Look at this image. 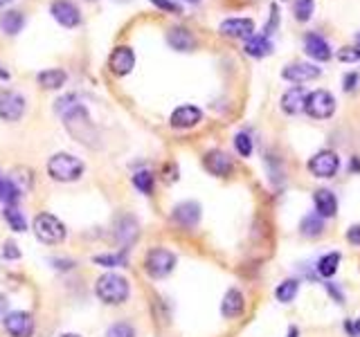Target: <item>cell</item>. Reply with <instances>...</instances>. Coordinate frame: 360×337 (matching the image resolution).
Listing matches in <instances>:
<instances>
[{"label":"cell","mask_w":360,"mask_h":337,"mask_svg":"<svg viewBox=\"0 0 360 337\" xmlns=\"http://www.w3.org/2000/svg\"><path fill=\"white\" fill-rule=\"evenodd\" d=\"M93 263L102 265V268H117V265H124L126 257L122 254H99V257H93Z\"/></svg>","instance_id":"obj_32"},{"label":"cell","mask_w":360,"mask_h":337,"mask_svg":"<svg viewBox=\"0 0 360 337\" xmlns=\"http://www.w3.org/2000/svg\"><path fill=\"white\" fill-rule=\"evenodd\" d=\"M61 117H63L66 128L70 130V135L77 137V140L82 142V144H86V147H95V144H97V130H95V124L90 121L86 108H84L82 104H79V101H77L75 106H70L66 112H61Z\"/></svg>","instance_id":"obj_1"},{"label":"cell","mask_w":360,"mask_h":337,"mask_svg":"<svg viewBox=\"0 0 360 337\" xmlns=\"http://www.w3.org/2000/svg\"><path fill=\"white\" fill-rule=\"evenodd\" d=\"M304 50H306V54L315 59L317 63H324V61L331 59V47H329L327 40L320 36V34H306L304 38Z\"/></svg>","instance_id":"obj_17"},{"label":"cell","mask_w":360,"mask_h":337,"mask_svg":"<svg viewBox=\"0 0 360 337\" xmlns=\"http://www.w3.org/2000/svg\"><path fill=\"white\" fill-rule=\"evenodd\" d=\"M356 333L360 335V320H358V324H356Z\"/></svg>","instance_id":"obj_47"},{"label":"cell","mask_w":360,"mask_h":337,"mask_svg":"<svg viewBox=\"0 0 360 337\" xmlns=\"http://www.w3.org/2000/svg\"><path fill=\"white\" fill-rule=\"evenodd\" d=\"M61 337H82V335H75V333H66V335H61Z\"/></svg>","instance_id":"obj_45"},{"label":"cell","mask_w":360,"mask_h":337,"mask_svg":"<svg viewBox=\"0 0 360 337\" xmlns=\"http://www.w3.org/2000/svg\"><path fill=\"white\" fill-rule=\"evenodd\" d=\"M66 79H68V75L63 73V70H59V68L43 70V73L36 77L38 86L45 88V90H57V88H61V86L66 84Z\"/></svg>","instance_id":"obj_23"},{"label":"cell","mask_w":360,"mask_h":337,"mask_svg":"<svg viewBox=\"0 0 360 337\" xmlns=\"http://www.w3.org/2000/svg\"><path fill=\"white\" fill-rule=\"evenodd\" d=\"M313 9H315V0H295V18L299 20V23L311 20Z\"/></svg>","instance_id":"obj_31"},{"label":"cell","mask_w":360,"mask_h":337,"mask_svg":"<svg viewBox=\"0 0 360 337\" xmlns=\"http://www.w3.org/2000/svg\"><path fill=\"white\" fill-rule=\"evenodd\" d=\"M25 112V99L14 93V90L3 88L0 90V119L5 121H18Z\"/></svg>","instance_id":"obj_9"},{"label":"cell","mask_w":360,"mask_h":337,"mask_svg":"<svg viewBox=\"0 0 360 337\" xmlns=\"http://www.w3.org/2000/svg\"><path fill=\"white\" fill-rule=\"evenodd\" d=\"M135 66V54L128 45H119L115 47L111 57H108V68L115 77H126Z\"/></svg>","instance_id":"obj_10"},{"label":"cell","mask_w":360,"mask_h":337,"mask_svg":"<svg viewBox=\"0 0 360 337\" xmlns=\"http://www.w3.org/2000/svg\"><path fill=\"white\" fill-rule=\"evenodd\" d=\"M340 169V160L333 151H317L315 156L308 160V171L313 173L315 178H333Z\"/></svg>","instance_id":"obj_8"},{"label":"cell","mask_w":360,"mask_h":337,"mask_svg":"<svg viewBox=\"0 0 360 337\" xmlns=\"http://www.w3.org/2000/svg\"><path fill=\"white\" fill-rule=\"evenodd\" d=\"M203 162H205V169L212 173V176H218V178H227L230 173H232V169H234L232 158H230L227 153L218 151V149L209 151Z\"/></svg>","instance_id":"obj_12"},{"label":"cell","mask_w":360,"mask_h":337,"mask_svg":"<svg viewBox=\"0 0 360 337\" xmlns=\"http://www.w3.org/2000/svg\"><path fill=\"white\" fill-rule=\"evenodd\" d=\"M243 306H246L243 294L239 292L237 288H230V290L225 292V297H223V304H221V313H223V317H227V320L239 317V315L243 313Z\"/></svg>","instance_id":"obj_21"},{"label":"cell","mask_w":360,"mask_h":337,"mask_svg":"<svg viewBox=\"0 0 360 337\" xmlns=\"http://www.w3.org/2000/svg\"><path fill=\"white\" fill-rule=\"evenodd\" d=\"M47 173L57 182H75L84 176V162L70 153H54L47 160Z\"/></svg>","instance_id":"obj_3"},{"label":"cell","mask_w":360,"mask_h":337,"mask_svg":"<svg viewBox=\"0 0 360 337\" xmlns=\"http://www.w3.org/2000/svg\"><path fill=\"white\" fill-rule=\"evenodd\" d=\"M176 268V257L174 252H169L165 248H153L147 252L144 257V272L151 279H165L167 274H172Z\"/></svg>","instance_id":"obj_5"},{"label":"cell","mask_w":360,"mask_h":337,"mask_svg":"<svg viewBox=\"0 0 360 337\" xmlns=\"http://www.w3.org/2000/svg\"><path fill=\"white\" fill-rule=\"evenodd\" d=\"M304 112L313 119H329L336 112V99L327 90H313L306 97Z\"/></svg>","instance_id":"obj_6"},{"label":"cell","mask_w":360,"mask_h":337,"mask_svg":"<svg viewBox=\"0 0 360 337\" xmlns=\"http://www.w3.org/2000/svg\"><path fill=\"white\" fill-rule=\"evenodd\" d=\"M347 241L354 243V245H360V225H354V227H349V232H347Z\"/></svg>","instance_id":"obj_39"},{"label":"cell","mask_w":360,"mask_h":337,"mask_svg":"<svg viewBox=\"0 0 360 337\" xmlns=\"http://www.w3.org/2000/svg\"><path fill=\"white\" fill-rule=\"evenodd\" d=\"M270 52H273V43H270L268 34L264 36H250L246 40V54L255 57V59H262V57H268Z\"/></svg>","instance_id":"obj_22"},{"label":"cell","mask_w":360,"mask_h":337,"mask_svg":"<svg viewBox=\"0 0 360 337\" xmlns=\"http://www.w3.org/2000/svg\"><path fill=\"white\" fill-rule=\"evenodd\" d=\"M174 220L183 227H194V225L201 220V205L198 202H180V205L174 207Z\"/></svg>","instance_id":"obj_16"},{"label":"cell","mask_w":360,"mask_h":337,"mask_svg":"<svg viewBox=\"0 0 360 337\" xmlns=\"http://www.w3.org/2000/svg\"><path fill=\"white\" fill-rule=\"evenodd\" d=\"M338 61L343 63H358L360 61V47L358 45H345L338 50Z\"/></svg>","instance_id":"obj_35"},{"label":"cell","mask_w":360,"mask_h":337,"mask_svg":"<svg viewBox=\"0 0 360 337\" xmlns=\"http://www.w3.org/2000/svg\"><path fill=\"white\" fill-rule=\"evenodd\" d=\"M282 77L291 84H306V81H313L320 77V68L311 66V63H291L284 68Z\"/></svg>","instance_id":"obj_14"},{"label":"cell","mask_w":360,"mask_h":337,"mask_svg":"<svg viewBox=\"0 0 360 337\" xmlns=\"http://www.w3.org/2000/svg\"><path fill=\"white\" fill-rule=\"evenodd\" d=\"M299 290V283L295 279H288L284 283H279L277 285V290H275V297L282 301V304H291L295 299V294Z\"/></svg>","instance_id":"obj_30"},{"label":"cell","mask_w":360,"mask_h":337,"mask_svg":"<svg viewBox=\"0 0 360 337\" xmlns=\"http://www.w3.org/2000/svg\"><path fill=\"white\" fill-rule=\"evenodd\" d=\"M3 326L9 337H32L34 329H36L34 317L25 310H14V313L5 315Z\"/></svg>","instance_id":"obj_7"},{"label":"cell","mask_w":360,"mask_h":337,"mask_svg":"<svg viewBox=\"0 0 360 337\" xmlns=\"http://www.w3.org/2000/svg\"><path fill=\"white\" fill-rule=\"evenodd\" d=\"M356 45L360 47V32H358V36H356Z\"/></svg>","instance_id":"obj_46"},{"label":"cell","mask_w":360,"mask_h":337,"mask_svg":"<svg viewBox=\"0 0 360 337\" xmlns=\"http://www.w3.org/2000/svg\"><path fill=\"white\" fill-rule=\"evenodd\" d=\"M203 117V112L201 108H196V106H178L174 112H172V126L174 128H192L196 126L198 121H201Z\"/></svg>","instance_id":"obj_15"},{"label":"cell","mask_w":360,"mask_h":337,"mask_svg":"<svg viewBox=\"0 0 360 337\" xmlns=\"http://www.w3.org/2000/svg\"><path fill=\"white\" fill-rule=\"evenodd\" d=\"M288 337H297V329H295V326H293L291 331H288Z\"/></svg>","instance_id":"obj_43"},{"label":"cell","mask_w":360,"mask_h":337,"mask_svg":"<svg viewBox=\"0 0 360 337\" xmlns=\"http://www.w3.org/2000/svg\"><path fill=\"white\" fill-rule=\"evenodd\" d=\"M349 167H352V171H360V160H358V158H354V160H352V165H349Z\"/></svg>","instance_id":"obj_42"},{"label":"cell","mask_w":360,"mask_h":337,"mask_svg":"<svg viewBox=\"0 0 360 337\" xmlns=\"http://www.w3.org/2000/svg\"><path fill=\"white\" fill-rule=\"evenodd\" d=\"M356 81H358V75H354V73H349V75L345 77V90H347V93H349V90L356 88Z\"/></svg>","instance_id":"obj_40"},{"label":"cell","mask_w":360,"mask_h":337,"mask_svg":"<svg viewBox=\"0 0 360 337\" xmlns=\"http://www.w3.org/2000/svg\"><path fill=\"white\" fill-rule=\"evenodd\" d=\"M151 3L160 9H165V12H172V14H180L183 9H180L178 3H174V0H151Z\"/></svg>","instance_id":"obj_38"},{"label":"cell","mask_w":360,"mask_h":337,"mask_svg":"<svg viewBox=\"0 0 360 337\" xmlns=\"http://www.w3.org/2000/svg\"><path fill=\"white\" fill-rule=\"evenodd\" d=\"M106 337H135V329L126 322H117L106 331Z\"/></svg>","instance_id":"obj_36"},{"label":"cell","mask_w":360,"mask_h":337,"mask_svg":"<svg viewBox=\"0 0 360 337\" xmlns=\"http://www.w3.org/2000/svg\"><path fill=\"white\" fill-rule=\"evenodd\" d=\"M338 263H340V254L338 252H329V254H324L322 259L317 261V274L320 277H324V279H329V277H333L336 274V270H338Z\"/></svg>","instance_id":"obj_26"},{"label":"cell","mask_w":360,"mask_h":337,"mask_svg":"<svg viewBox=\"0 0 360 337\" xmlns=\"http://www.w3.org/2000/svg\"><path fill=\"white\" fill-rule=\"evenodd\" d=\"M322 230H324V223H322V216H320V214H308V216L299 223V232H302V237H306V239L320 237Z\"/></svg>","instance_id":"obj_25"},{"label":"cell","mask_w":360,"mask_h":337,"mask_svg":"<svg viewBox=\"0 0 360 337\" xmlns=\"http://www.w3.org/2000/svg\"><path fill=\"white\" fill-rule=\"evenodd\" d=\"M306 97L308 93L302 88V86H295L291 90H286L282 95V108L288 115H297V112H304V106H306Z\"/></svg>","instance_id":"obj_18"},{"label":"cell","mask_w":360,"mask_h":337,"mask_svg":"<svg viewBox=\"0 0 360 337\" xmlns=\"http://www.w3.org/2000/svg\"><path fill=\"white\" fill-rule=\"evenodd\" d=\"M32 230H34V237L45 243V245H59L66 241V225L59 220L54 214H38L32 220Z\"/></svg>","instance_id":"obj_4"},{"label":"cell","mask_w":360,"mask_h":337,"mask_svg":"<svg viewBox=\"0 0 360 337\" xmlns=\"http://www.w3.org/2000/svg\"><path fill=\"white\" fill-rule=\"evenodd\" d=\"M3 216H5V220H7L9 230H12V232H25L27 230V223H25L23 211H18L16 205H5Z\"/></svg>","instance_id":"obj_28"},{"label":"cell","mask_w":360,"mask_h":337,"mask_svg":"<svg viewBox=\"0 0 360 337\" xmlns=\"http://www.w3.org/2000/svg\"><path fill=\"white\" fill-rule=\"evenodd\" d=\"M167 40L174 50H178V52H189V50L196 47V38L185 27H172L167 34Z\"/></svg>","instance_id":"obj_19"},{"label":"cell","mask_w":360,"mask_h":337,"mask_svg":"<svg viewBox=\"0 0 360 337\" xmlns=\"http://www.w3.org/2000/svg\"><path fill=\"white\" fill-rule=\"evenodd\" d=\"M3 259H21V250H18V245L14 241H5L3 245Z\"/></svg>","instance_id":"obj_37"},{"label":"cell","mask_w":360,"mask_h":337,"mask_svg":"<svg viewBox=\"0 0 360 337\" xmlns=\"http://www.w3.org/2000/svg\"><path fill=\"white\" fill-rule=\"evenodd\" d=\"M5 310H7V299H5V294H0V320L5 317Z\"/></svg>","instance_id":"obj_41"},{"label":"cell","mask_w":360,"mask_h":337,"mask_svg":"<svg viewBox=\"0 0 360 337\" xmlns=\"http://www.w3.org/2000/svg\"><path fill=\"white\" fill-rule=\"evenodd\" d=\"M133 185L149 196V193L153 191V176L149 171H137L135 176H133Z\"/></svg>","instance_id":"obj_33"},{"label":"cell","mask_w":360,"mask_h":337,"mask_svg":"<svg viewBox=\"0 0 360 337\" xmlns=\"http://www.w3.org/2000/svg\"><path fill=\"white\" fill-rule=\"evenodd\" d=\"M218 32L230 38H250L255 34V23L250 18H227L218 27Z\"/></svg>","instance_id":"obj_13"},{"label":"cell","mask_w":360,"mask_h":337,"mask_svg":"<svg viewBox=\"0 0 360 337\" xmlns=\"http://www.w3.org/2000/svg\"><path fill=\"white\" fill-rule=\"evenodd\" d=\"M0 23H3V29L7 34H18L23 29V25H25V16L21 14V12H7L5 16H3V20H0Z\"/></svg>","instance_id":"obj_29"},{"label":"cell","mask_w":360,"mask_h":337,"mask_svg":"<svg viewBox=\"0 0 360 337\" xmlns=\"http://www.w3.org/2000/svg\"><path fill=\"white\" fill-rule=\"evenodd\" d=\"M234 147H237L239 156H241V158H250V156H253V137H250L248 133H237Z\"/></svg>","instance_id":"obj_34"},{"label":"cell","mask_w":360,"mask_h":337,"mask_svg":"<svg viewBox=\"0 0 360 337\" xmlns=\"http://www.w3.org/2000/svg\"><path fill=\"white\" fill-rule=\"evenodd\" d=\"M12 3V0H0V7H5V5H9Z\"/></svg>","instance_id":"obj_44"},{"label":"cell","mask_w":360,"mask_h":337,"mask_svg":"<svg viewBox=\"0 0 360 337\" xmlns=\"http://www.w3.org/2000/svg\"><path fill=\"white\" fill-rule=\"evenodd\" d=\"M52 16L59 25L63 27H77L82 23V14H79V9L75 3H70V0H54L52 3Z\"/></svg>","instance_id":"obj_11"},{"label":"cell","mask_w":360,"mask_h":337,"mask_svg":"<svg viewBox=\"0 0 360 337\" xmlns=\"http://www.w3.org/2000/svg\"><path fill=\"white\" fill-rule=\"evenodd\" d=\"M95 292L99 301H104L106 306H122L128 299V294H131V285H128L122 274L106 272L97 279Z\"/></svg>","instance_id":"obj_2"},{"label":"cell","mask_w":360,"mask_h":337,"mask_svg":"<svg viewBox=\"0 0 360 337\" xmlns=\"http://www.w3.org/2000/svg\"><path fill=\"white\" fill-rule=\"evenodd\" d=\"M18 198H21V189H18L9 178L0 176V200H3L5 205H16Z\"/></svg>","instance_id":"obj_27"},{"label":"cell","mask_w":360,"mask_h":337,"mask_svg":"<svg viewBox=\"0 0 360 337\" xmlns=\"http://www.w3.org/2000/svg\"><path fill=\"white\" fill-rule=\"evenodd\" d=\"M313 202H315V209L317 214L322 218H331L336 216V211H338V200L336 196L329 189H317L313 193Z\"/></svg>","instance_id":"obj_20"},{"label":"cell","mask_w":360,"mask_h":337,"mask_svg":"<svg viewBox=\"0 0 360 337\" xmlns=\"http://www.w3.org/2000/svg\"><path fill=\"white\" fill-rule=\"evenodd\" d=\"M117 239H119V243L124 245V248H128V245L135 243V239H137V223H135V218L124 216L122 220H119V225H117Z\"/></svg>","instance_id":"obj_24"}]
</instances>
